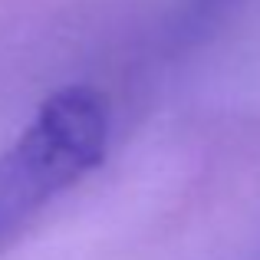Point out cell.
<instances>
[{
	"label": "cell",
	"instance_id": "cell-1",
	"mask_svg": "<svg viewBox=\"0 0 260 260\" xmlns=\"http://www.w3.org/2000/svg\"><path fill=\"white\" fill-rule=\"evenodd\" d=\"M112 112L99 89L63 86L0 155V250L56 194L89 175L109 148Z\"/></svg>",
	"mask_w": 260,
	"mask_h": 260
}]
</instances>
